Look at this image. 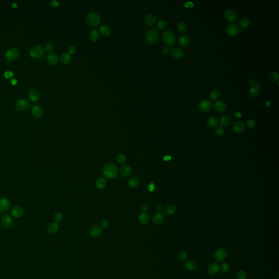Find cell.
Here are the masks:
<instances>
[{
    "instance_id": "obj_14",
    "label": "cell",
    "mask_w": 279,
    "mask_h": 279,
    "mask_svg": "<svg viewBox=\"0 0 279 279\" xmlns=\"http://www.w3.org/2000/svg\"><path fill=\"white\" fill-rule=\"evenodd\" d=\"M171 54L173 58L176 59H181L184 57L183 50L178 47H174L171 49Z\"/></svg>"
},
{
    "instance_id": "obj_31",
    "label": "cell",
    "mask_w": 279,
    "mask_h": 279,
    "mask_svg": "<svg viewBox=\"0 0 279 279\" xmlns=\"http://www.w3.org/2000/svg\"><path fill=\"white\" fill-rule=\"evenodd\" d=\"M59 229V225L57 223H51L47 227V231L50 234L56 233Z\"/></svg>"
},
{
    "instance_id": "obj_62",
    "label": "cell",
    "mask_w": 279,
    "mask_h": 279,
    "mask_svg": "<svg viewBox=\"0 0 279 279\" xmlns=\"http://www.w3.org/2000/svg\"><path fill=\"white\" fill-rule=\"evenodd\" d=\"M11 83H12V85H16V84L17 83V80H16V79H12V80H11Z\"/></svg>"
},
{
    "instance_id": "obj_26",
    "label": "cell",
    "mask_w": 279,
    "mask_h": 279,
    "mask_svg": "<svg viewBox=\"0 0 279 279\" xmlns=\"http://www.w3.org/2000/svg\"><path fill=\"white\" fill-rule=\"evenodd\" d=\"M32 113L35 118H39L42 117L43 111L41 107L36 105L32 108Z\"/></svg>"
},
{
    "instance_id": "obj_49",
    "label": "cell",
    "mask_w": 279,
    "mask_h": 279,
    "mask_svg": "<svg viewBox=\"0 0 279 279\" xmlns=\"http://www.w3.org/2000/svg\"><path fill=\"white\" fill-rule=\"evenodd\" d=\"M246 127H248L250 129H253L256 126V123L254 121V119H250L247 121L246 123Z\"/></svg>"
},
{
    "instance_id": "obj_47",
    "label": "cell",
    "mask_w": 279,
    "mask_h": 279,
    "mask_svg": "<svg viewBox=\"0 0 279 279\" xmlns=\"http://www.w3.org/2000/svg\"><path fill=\"white\" fill-rule=\"evenodd\" d=\"M246 278H247L246 273L243 270H240L238 271L236 275L237 279H246Z\"/></svg>"
},
{
    "instance_id": "obj_2",
    "label": "cell",
    "mask_w": 279,
    "mask_h": 279,
    "mask_svg": "<svg viewBox=\"0 0 279 279\" xmlns=\"http://www.w3.org/2000/svg\"><path fill=\"white\" fill-rule=\"evenodd\" d=\"M159 38V33L157 29L152 28L147 31L146 34V39L149 44H155Z\"/></svg>"
},
{
    "instance_id": "obj_15",
    "label": "cell",
    "mask_w": 279,
    "mask_h": 279,
    "mask_svg": "<svg viewBox=\"0 0 279 279\" xmlns=\"http://www.w3.org/2000/svg\"><path fill=\"white\" fill-rule=\"evenodd\" d=\"M165 218L164 214H162L161 212L155 213L153 215L152 219L153 223L157 225H159L163 223L164 221H165Z\"/></svg>"
},
{
    "instance_id": "obj_7",
    "label": "cell",
    "mask_w": 279,
    "mask_h": 279,
    "mask_svg": "<svg viewBox=\"0 0 279 279\" xmlns=\"http://www.w3.org/2000/svg\"><path fill=\"white\" fill-rule=\"evenodd\" d=\"M212 107L213 104L210 100L208 99H204L200 103V104H198V108L200 111L203 112H207L209 111L212 109Z\"/></svg>"
},
{
    "instance_id": "obj_27",
    "label": "cell",
    "mask_w": 279,
    "mask_h": 279,
    "mask_svg": "<svg viewBox=\"0 0 279 279\" xmlns=\"http://www.w3.org/2000/svg\"><path fill=\"white\" fill-rule=\"evenodd\" d=\"M184 267L189 271H194L197 268L196 263L193 260H187L184 263Z\"/></svg>"
},
{
    "instance_id": "obj_39",
    "label": "cell",
    "mask_w": 279,
    "mask_h": 279,
    "mask_svg": "<svg viewBox=\"0 0 279 279\" xmlns=\"http://www.w3.org/2000/svg\"><path fill=\"white\" fill-rule=\"evenodd\" d=\"M250 21L248 18H244L239 21V26L242 29H244L248 28L250 26Z\"/></svg>"
},
{
    "instance_id": "obj_38",
    "label": "cell",
    "mask_w": 279,
    "mask_h": 279,
    "mask_svg": "<svg viewBox=\"0 0 279 279\" xmlns=\"http://www.w3.org/2000/svg\"><path fill=\"white\" fill-rule=\"evenodd\" d=\"M89 38L90 41L96 42L99 38V33L96 30H92L89 34Z\"/></svg>"
},
{
    "instance_id": "obj_28",
    "label": "cell",
    "mask_w": 279,
    "mask_h": 279,
    "mask_svg": "<svg viewBox=\"0 0 279 279\" xmlns=\"http://www.w3.org/2000/svg\"><path fill=\"white\" fill-rule=\"evenodd\" d=\"M138 222L142 225H146L149 221V217L146 213H141L138 217Z\"/></svg>"
},
{
    "instance_id": "obj_16",
    "label": "cell",
    "mask_w": 279,
    "mask_h": 279,
    "mask_svg": "<svg viewBox=\"0 0 279 279\" xmlns=\"http://www.w3.org/2000/svg\"><path fill=\"white\" fill-rule=\"evenodd\" d=\"M224 15L226 20H227L229 22L234 21L237 18V14L236 12L231 9L226 10L225 13Z\"/></svg>"
},
{
    "instance_id": "obj_52",
    "label": "cell",
    "mask_w": 279,
    "mask_h": 279,
    "mask_svg": "<svg viewBox=\"0 0 279 279\" xmlns=\"http://www.w3.org/2000/svg\"><path fill=\"white\" fill-rule=\"evenodd\" d=\"M76 51H77V49H76V48L74 45H71L69 46L68 48V54H69L70 55L71 54H74L76 53Z\"/></svg>"
},
{
    "instance_id": "obj_11",
    "label": "cell",
    "mask_w": 279,
    "mask_h": 279,
    "mask_svg": "<svg viewBox=\"0 0 279 279\" xmlns=\"http://www.w3.org/2000/svg\"><path fill=\"white\" fill-rule=\"evenodd\" d=\"M239 31L238 26L234 23L229 24L226 27L227 33L231 37L236 36L238 34Z\"/></svg>"
},
{
    "instance_id": "obj_1",
    "label": "cell",
    "mask_w": 279,
    "mask_h": 279,
    "mask_svg": "<svg viewBox=\"0 0 279 279\" xmlns=\"http://www.w3.org/2000/svg\"><path fill=\"white\" fill-rule=\"evenodd\" d=\"M103 173L104 177L108 179H113L117 177L118 168L114 163H108L103 168Z\"/></svg>"
},
{
    "instance_id": "obj_45",
    "label": "cell",
    "mask_w": 279,
    "mask_h": 279,
    "mask_svg": "<svg viewBox=\"0 0 279 279\" xmlns=\"http://www.w3.org/2000/svg\"><path fill=\"white\" fill-rule=\"evenodd\" d=\"M116 160L119 164H124L126 162V157L124 154H119L116 157Z\"/></svg>"
},
{
    "instance_id": "obj_20",
    "label": "cell",
    "mask_w": 279,
    "mask_h": 279,
    "mask_svg": "<svg viewBox=\"0 0 279 279\" xmlns=\"http://www.w3.org/2000/svg\"><path fill=\"white\" fill-rule=\"evenodd\" d=\"M132 171V168L129 165H124L120 170V173L122 177H129Z\"/></svg>"
},
{
    "instance_id": "obj_12",
    "label": "cell",
    "mask_w": 279,
    "mask_h": 279,
    "mask_svg": "<svg viewBox=\"0 0 279 279\" xmlns=\"http://www.w3.org/2000/svg\"><path fill=\"white\" fill-rule=\"evenodd\" d=\"M10 200L7 198H0V212H7L10 207Z\"/></svg>"
},
{
    "instance_id": "obj_4",
    "label": "cell",
    "mask_w": 279,
    "mask_h": 279,
    "mask_svg": "<svg viewBox=\"0 0 279 279\" xmlns=\"http://www.w3.org/2000/svg\"><path fill=\"white\" fill-rule=\"evenodd\" d=\"M87 23L91 26L96 27L99 25L100 22V17L95 12H91L88 13L86 17Z\"/></svg>"
},
{
    "instance_id": "obj_53",
    "label": "cell",
    "mask_w": 279,
    "mask_h": 279,
    "mask_svg": "<svg viewBox=\"0 0 279 279\" xmlns=\"http://www.w3.org/2000/svg\"><path fill=\"white\" fill-rule=\"evenodd\" d=\"M109 221L107 220H103L101 223V227L104 228H107L109 226Z\"/></svg>"
},
{
    "instance_id": "obj_8",
    "label": "cell",
    "mask_w": 279,
    "mask_h": 279,
    "mask_svg": "<svg viewBox=\"0 0 279 279\" xmlns=\"http://www.w3.org/2000/svg\"><path fill=\"white\" fill-rule=\"evenodd\" d=\"M15 107L18 110L25 111L29 108L30 103L27 100L20 99L16 102L15 104Z\"/></svg>"
},
{
    "instance_id": "obj_58",
    "label": "cell",
    "mask_w": 279,
    "mask_h": 279,
    "mask_svg": "<svg viewBox=\"0 0 279 279\" xmlns=\"http://www.w3.org/2000/svg\"><path fill=\"white\" fill-rule=\"evenodd\" d=\"M51 5L52 7L56 8L60 5V3L58 1H53L51 2Z\"/></svg>"
},
{
    "instance_id": "obj_44",
    "label": "cell",
    "mask_w": 279,
    "mask_h": 279,
    "mask_svg": "<svg viewBox=\"0 0 279 279\" xmlns=\"http://www.w3.org/2000/svg\"><path fill=\"white\" fill-rule=\"evenodd\" d=\"M269 78L272 81H276L279 80V74L275 71H271L269 74Z\"/></svg>"
},
{
    "instance_id": "obj_50",
    "label": "cell",
    "mask_w": 279,
    "mask_h": 279,
    "mask_svg": "<svg viewBox=\"0 0 279 279\" xmlns=\"http://www.w3.org/2000/svg\"><path fill=\"white\" fill-rule=\"evenodd\" d=\"M178 257L181 261H185L187 259V254L184 251H180L178 254Z\"/></svg>"
},
{
    "instance_id": "obj_30",
    "label": "cell",
    "mask_w": 279,
    "mask_h": 279,
    "mask_svg": "<svg viewBox=\"0 0 279 279\" xmlns=\"http://www.w3.org/2000/svg\"><path fill=\"white\" fill-rule=\"evenodd\" d=\"M207 124L209 127L214 128L218 126L219 121L217 117L211 116L208 117L207 120Z\"/></svg>"
},
{
    "instance_id": "obj_23",
    "label": "cell",
    "mask_w": 279,
    "mask_h": 279,
    "mask_svg": "<svg viewBox=\"0 0 279 279\" xmlns=\"http://www.w3.org/2000/svg\"><path fill=\"white\" fill-rule=\"evenodd\" d=\"M219 265L217 262H214L209 265L208 268V273L212 275L217 274L219 271Z\"/></svg>"
},
{
    "instance_id": "obj_13",
    "label": "cell",
    "mask_w": 279,
    "mask_h": 279,
    "mask_svg": "<svg viewBox=\"0 0 279 279\" xmlns=\"http://www.w3.org/2000/svg\"><path fill=\"white\" fill-rule=\"evenodd\" d=\"M18 55L19 51L16 48H11L5 52V58L8 61H12L15 60Z\"/></svg>"
},
{
    "instance_id": "obj_56",
    "label": "cell",
    "mask_w": 279,
    "mask_h": 279,
    "mask_svg": "<svg viewBox=\"0 0 279 279\" xmlns=\"http://www.w3.org/2000/svg\"><path fill=\"white\" fill-rule=\"evenodd\" d=\"M148 189L150 192H153L155 190V184L153 183H150L148 185Z\"/></svg>"
},
{
    "instance_id": "obj_43",
    "label": "cell",
    "mask_w": 279,
    "mask_h": 279,
    "mask_svg": "<svg viewBox=\"0 0 279 279\" xmlns=\"http://www.w3.org/2000/svg\"><path fill=\"white\" fill-rule=\"evenodd\" d=\"M225 130L223 127H217L216 128V129L215 130V135L219 137H221V136H223V135L225 134Z\"/></svg>"
},
{
    "instance_id": "obj_19",
    "label": "cell",
    "mask_w": 279,
    "mask_h": 279,
    "mask_svg": "<svg viewBox=\"0 0 279 279\" xmlns=\"http://www.w3.org/2000/svg\"><path fill=\"white\" fill-rule=\"evenodd\" d=\"M102 234V228L99 225L93 226L90 229V234L94 238L99 237Z\"/></svg>"
},
{
    "instance_id": "obj_46",
    "label": "cell",
    "mask_w": 279,
    "mask_h": 279,
    "mask_svg": "<svg viewBox=\"0 0 279 279\" xmlns=\"http://www.w3.org/2000/svg\"><path fill=\"white\" fill-rule=\"evenodd\" d=\"M63 219V215L61 212H57L54 215V220L56 223H60Z\"/></svg>"
},
{
    "instance_id": "obj_29",
    "label": "cell",
    "mask_w": 279,
    "mask_h": 279,
    "mask_svg": "<svg viewBox=\"0 0 279 279\" xmlns=\"http://www.w3.org/2000/svg\"><path fill=\"white\" fill-rule=\"evenodd\" d=\"M47 61L52 66H55L58 62V58L55 54L50 53L47 56Z\"/></svg>"
},
{
    "instance_id": "obj_35",
    "label": "cell",
    "mask_w": 279,
    "mask_h": 279,
    "mask_svg": "<svg viewBox=\"0 0 279 279\" xmlns=\"http://www.w3.org/2000/svg\"><path fill=\"white\" fill-rule=\"evenodd\" d=\"M61 62L64 64H68L71 61V55L68 53H63L60 57Z\"/></svg>"
},
{
    "instance_id": "obj_60",
    "label": "cell",
    "mask_w": 279,
    "mask_h": 279,
    "mask_svg": "<svg viewBox=\"0 0 279 279\" xmlns=\"http://www.w3.org/2000/svg\"><path fill=\"white\" fill-rule=\"evenodd\" d=\"M163 206L162 204H159L157 206V210L159 211V212H161L163 210Z\"/></svg>"
},
{
    "instance_id": "obj_5",
    "label": "cell",
    "mask_w": 279,
    "mask_h": 279,
    "mask_svg": "<svg viewBox=\"0 0 279 279\" xmlns=\"http://www.w3.org/2000/svg\"><path fill=\"white\" fill-rule=\"evenodd\" d=\"M30 56L35 58H41L45 54V50L43 46L36 45L33 46L31 50Z\"/></svg>"
},
{
    "instance_id": "obj_3",
    "label": "cell",
    "mask_w": 279,
    "mask_h": 279,
    "mask_svg": "<svg viewBox=\"0 0 279 279\" xmlns=\"http://www.w3.org/2000/svg\"><path fill=\"white\" fill-rule=\"evenodd\" d=\"M162 39L164 43L169 46H172L176 43V38L172 31L167 30L164 31L162 34Z\"/></svg>"
},
{
    "instance_id": "obj_57",
    "label": "cell",
    "mask_w": 279,
    "mask_h": 279,
    "mask_svg": "<svg viewBox=\"0 0 279 279\" xmlns=\"http://www.w3.org/2000/svg\"><path fill=\"white\" fill-rule=\"evenodd\" d=\"M13 75V73L12 71H7L5 73V76L7 79L12 77Z\"/></svg>"
},
{
    "instance_id": "obj_61",
    "label": "cell",
    "mask_w": 279,
    "mask_h": 279,
    "mask_svg": "<svg viewBox=\"0 0 279 279\" xmlns=\"http://www.w3.org/2000/svg\"><path fill=\"white\" fill-rule=\"evenodd\" d=\"M234 115H235V116H236V117H237V118H239V117H240L241 116H242V114H241V113H240V112H235Z\"/></svg>"
},
{
    "instance_id": "obj_63",
    "label": "cell",
    "mask_w": 279,
    "mask_h": 279,
    "mask_svg": "<svg viewBox=\"0 0 279 279\" xmlns=\"http://www.w3.org/2000/svg\"><path fill=\"white\" fill-rule=\"evenodd\" d=\"M250 83H252V84H254V83H255V80H254L253 79H250Z\"/></svg>"
},
{
    "instance_id": "obj_9",
    "label": "cell",
    "mask_w": 279,
    "mask_h": 279,
    "mask_svg": "<svg viewBox=\"0 0 279 279\" xmlns=\"http://www.w3.org/2000/svg\"><path fill=\"white\" fill-rule=\"evenodd\" d=\"M1 222L2 225L5 227V228H10V227L13 225V220L11 218L10 215L8 214H5L3 215L1 219Z\"/></svg>"
},
{
    "instance_id": "obj_21",
    "label": "cell",
    "mask_w": 279,
    "mask_h": 279,
    "mask_svg": "<svg viewBox=\"0 0 279 279\" xmlns=\"http://www.w3.org/2000/svg\"><path fill=\"white\" fill-rule=\"evenodd\" d=\"M190 42L189 38L186 35H183L179 37L178 39L179 45L182 48H186L188 46Z\"/></svg>"
},
{
    "instance_id": "obj_6",
    "label": "cell",
    "mask_w": 279,
    "mask_h": 279,
    "mask_svg": "<svg viewBox=\"0 0 279 279\" xmlns=\"http://www.w3.org/2000/svg\"><path fill=\"white\" fill-rule=\"evenodd\" d=\"M227 256V253L226 250L224 248H219L216 250L214 256L215 259L219 262H222L224 261Z\"/></svg>"
},
{
    "instance_id": "obj_41",
    "label": "cell",
    "mask_w": 279,
    "mask_h": 279,
    "mask_svg": "<svg viewBox=\"0 0 279 279\" xmlns=\"http://www.w3.org/2000/svg\"><path fill=\"white\" fill-rule=\"evenodd\" d=\"M167 22L164 20H160L159 21L157 24V29L160 30H164L167 27Z\"/></svg>"
},
{
    "instance_id": "obj_18",
    "label": "cell",
    "mask_w": 279,
    "mask_h": 279,
    "mask_svg": "<svg viewBox=\"0 0 279 279\" xmlns=\"http://www.w3.org/2000/svg\"><path fill=\"white\" fill-rule=\"evenodd\" d=\"M227 105L226 103L223 100H218L214 104V109L217 111L223 112L226 110Z\"/></svg>"
},
{
    "instance_id": "obj_40",
    "label": "cell",
    "mask_w": 279,
    "mask_h": 279,
    "mask_svg": "<svg viewBox=\"0 0 279 279\" xmlns=\"http://www.w3.org/2000/svg\"><path fill=\"white\" fill-rule=\"evenodd\" d=\"M220 96V92L218 90H214L210 93V97L213 100H217Z\"/></svg>"
},
{
    "instance_id": "obj_33",
    "label": "cell",
    "mask_w": 279,
    "mask_h": 279,
    "mask_svg": "<svg viewBox=\"0 0 279 279\" xmlns=\"http://www.w3.org/2000/svg\"><path fill=\"white\" fill-rule=\"evenodd\" d=\"M139 183L140 181L138 178L136 177H132L129 179L128 184L130 188L135 189L138 186Z\"/></svg>"
},
{
    "instance_id": "obj_22",
    "label": "cell",
    "mask_w": 279,
    "mask_h": 279,
    "mask_svg": "<svg viewBox=\"0 0 279 279\" xmlns=\"http://www.w3.org/2000/svg\"><path fill=\"white\" fill-rule=\"evenodd\" d=\"M232 122V118L228 115H224L221 117L220 123V124L223 127H226L229 126Z\"/></svg>"
},
{
    "instance_id": "obj_55",
    "label": "cell",
    "mask_w": 279,
    "mask_h": 279,
    "mask_svg": "<svg viewBox=\"0 0 279 279\" xmlns=\"http://www.w3.org/2000/svg\"><path fill=\"white\" fill-rule=\"evenodd\" d=\"M46 50L49 52H51L54 48L53 45L51 44V43H48L46 44L45 46Z\"/></svg>"
},
{
    "instance_id": "obj_48",
    "label": "cell",
    "mask_w": 279,
    "mask_h": 279,
    "mask_svg": "<svg viewBox=\"0 0 279 279\" xmlns=\"http://www.w3.org/2000/svg\"><path fill=\"white\" fill-rule=\"evenodd\" d=\"M220 269L223 273H227L230 270V267L227 263H223L220 266Z\"/></svg>"
},
{
    "instance_id": "obj_32",
    "label": "cell",
    "mask_w": 279,
    "mask_h": 279,
    "mask_svg": "<svg viewBox=\"0 0 279 279\" xmlns=\"http://www.w3.org/2000/svg\"><path fill=\"white\" fill-rule=\"evenodd\" d=\"M107 184V180L104 177L98 178L96 180V188L99 189V190L104 189V188L106 187Z\"/></svg>"
},
{
    "instance_id": "obj_64",
    "label": "cell",
    "mask_w": 279,
    "mask_h": 279,
    "mask_svg": "<svg viewBox=\"0 0 279 279\" xmlns=\"http://www.w3.org/2000/svg\"><path fill=\"white\" fill-rule=\"evenodd\" d=\"M17 5H17V4H16V3H12V6H13V7H14V8H15V7H17Z\"/></svg>"
},
{
    "instance_id": "obj_51",
    "label": "cell",
    "mask_w": 279,
    "mask_h": 279,
    "mask_svg": "<svg viewBox=\"0 0 279 279\" xmlns=\"http://www.w3.org/2000/svg\"><path fill=\"white\" fill-rule=\"evenodd\" d=\"M150 208V205L148 202H144L141 206V210L142 213H146L147 210Z\"/></svg>"
},
{
    "instance_id": "obj_36",
    "label": "cell",
    "mask_w": 279,
    "mask_h": 279,
    "mask_svg": "<svg viewBox=\"0 0 279 279\" xmlns=\"http://www.w3.org/2000/svg\"><path fill=\"white\" fill-rule=\"evenodd\" d=\"M29 96L32 102H37L39 99V96L38 92L35 90H31L30 91Z\"/></svg>"
},
{
    "instance_id": "obj_17",
    "label": "cell",
    "mask_w": 279,
    "mask_h": 279,
    "mask_svg": "<svg viewBox=\"0 0 279 279\" xmlns=\"http://www.w3.org/2000/svg\"><path fill=\"white\" fill-rule=\"evenodd\" d=\"M261 91V86L258 83H254L249 90L250 95L252 97L259 96Z\"/></svg>"
},
{
    "instance_id": "obj_25",
    "label": "cell",
    "mask_w": 279,
    "mask_h": 279,
    "mask_svg": "<svg viewBox=\"0 0 279 279\" xmlns=\"http://www.w3.org/2000/svg\"><path fill=\"white\" fill-rule=\"evenodd\" d=\"M145 21L148 25L152 26H154L157 22V19L155 15L152 14H148L145 18Z\"/></svg>"
},
{
    "instance_id": "obj_37",
    "label": "cell",
    "mask_w": 279,
    "mask_h": 279,
    "mask_svg": "<svg viewBox=\"0 0 279 279\" xmlns=\"http://www.w3.org/2000/svg\"><path fill=\"white\" fill-rule=\"evenodd\" d=\"M100 32L104 36H109L111 32V30L109 26L104 25L100 26L99 29Z\"/></svg>"
},
{
    "instance_id": "obj_42",
    "label": "cell",
    "mask_w": 279,
    "mask_h": 279,
    "mask_svg": "<svg viewBox=\"0 0 279 279\" xmlns=\"http://www.w3.org/2000/svg\"><path fill=\"white\" fill-rule=\"evenodd\" d=\"M177 28L178 30L179 31L184 32H185V31L187 30V24H186V23L184 21H179L178 23Z\"/></svg>"
},
{
    "instance_id": "obj_10",
    "label": "cell",
    "mask_w": 279,
    "mask_h": 279,
    "mask_svg": "<svg viewBox=\"0 0 279 279\" xmlns=\"http://www.w3.org/2000/svg\"><path fill=\"white\" fill-rule=\"evenodd\" d=\"M10 212L14 218H19L23 215L24 210L23 208L20 206H15L12 208Z\"/></svg>"
},
{
    "instance_id": "obj_54",
    "label": "cell",
    "mask_w": 279,
    "mask_h": 279,
    "mask_svg": "<svg viewBox=\"0 0 279 279\" xmlns=\"http://www.w3.org/2000/svg\"><path fill=\"white\" fill-rule=\"evenodd\" d=\"M162 54L163 55H167L169 52H170V49H169V47L168 46H164L162 48Z\"/></svg>"
},
{
    "instance_id": "obj_24",
    "label": "cell",
    "mask_w": 279,
    "mask_h": 279,
    "mask_svg": "<svg viewBox=\"0 0 279 279\" xmlns=\"http://www.w3.org/2000/svg\"><path fill=\"white\" fill-rule=\"evenodd\" d=\"M233 130L237 133L243 132L245 130V126L242 122H236L233 126Z\"/></svg>"
},
{
    "instance_id": "obj_59",
    "label": "cell",
    "mask_w": 279,
    "mask_h": 279,
    "mask_svg": "<svg viewBox=\"0 0 279 279\" xmlns=\"http://www.w3.org/2000/svg\"><path fill=\"white\" fill-rule=\"evenodd\" d=\"M171 159H172V157L171 156H170V155H166V156H165V157H163V160L164 161H165V162L170 161V160H171Z\"/></svg>"
},
{
    "instance_id": "obj_34",
    "label": "cell",
    "mask_w": 279,
    "mask_h": 279,
    "mask_svg": "<svg viewBox=\"0 0 279 279\" xmlns=\"http://www.w3.org/2000/svg\"><path fill=\"white\" fill-rule=\"evenodd\" d=\"M177 211V207L174 205H168L164 209V213L166 215H171Z\"/></svg>"
}]
</instances>
